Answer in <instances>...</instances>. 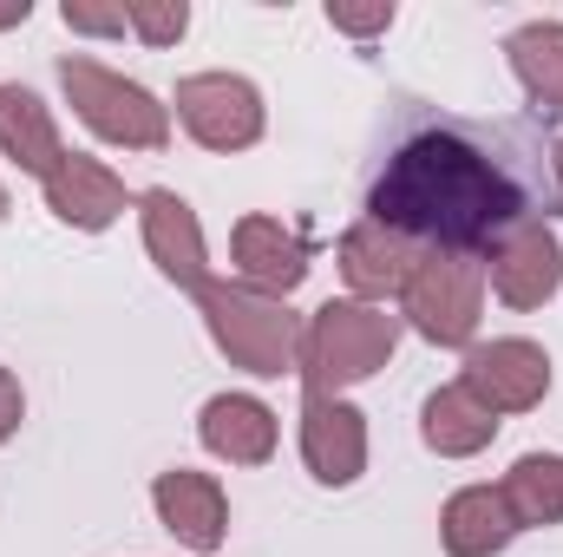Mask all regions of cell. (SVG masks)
I'll return each instance as SVG.
<instances>
[{"label":"cell","mask_w":563,"mask_h":557,"mask_svg":"<svg viewBox=\"0 0 563 557\" xmlns=\"http://www.w3.org/2000/svg\"><path fill=\"white\" fill-rule=\"evenodd\" d=\"M544 210H551V177L525 132L465 125V119L407 132L367 184L374 223L400 230L420 250H459L478 263L498 237H511Z\"/></svg>","instance_id":"1"},{"label":"cell","mask_w":563,"mask_h":557,"mask_svg":"<svg viewBox=\"0 0 563 557\" xmlns=\"http://www.w3.org/2000/svg\"><path fill=\"white\" fill-rule=\"evenodd\" d=\"M197 308H203L210 341L230 354V368L263 374V381L295 374V361H301V315H295L282 295H263V288H250V282H217L210 276L197 288Z\"/></svg>","instance_id":"2"},{"label":"cell","mask_w":563,"mask_h":557,"mask_svg":"<svg viewBox=\"0 0 563 557\" xmlns=\"http://www.w3.org/2000/svg\"><path fill=\"white\" fill-rule=\"evenodd\" d=\"M400 348V315L374 308V302H321L301 328V361L295 374L314 394H341L367 374H380Z\"/></svg>","instance_id":"3"},{"label":"cell","mask_w":563,"mask_h":557,"mask_svg":"<svg viewBox=\"0 0 563 557\" xmlns=\"http://www.w3.org/2000/svg\"><path fill=\"white\" fill-rule=\"evenodd\" d=\"M59 86L73 99V112L99 132L106 144H125V151H164L170 144V112L144 92L139 79L86 59V53H66L59 59Z\"/></svg>","instance_id":"4"},{"label":"cell","mask_w":563,"mask_h":557,"mask_svg":"<svg viewBox=\"0 0 563 557\" xmlns=\"http://www.w3.org/2000/svg\"><path fill=\"white\" fill-rule=\"evenodd\" d=\"M478 308H485V263L459 256V250H426L420 270L400 288V315L432 348H472Z\"/></svg>","instance_id":"5"},{"label":"cell","mask_w":563,"mask_h":557,"mask_svg":"<svg viewBox=\"0 0 563 557\" xmlns=\"http://www.w3.org/2000/svg\"><path fill=\"white\" fill-rule=\"evenodd\" d=\"M177 119L203 151H250L263 139V92L243 73H190L177 79Z\"/></svg>","instance_id":"6"},{"label":"cell","mask_w":563,"mask_h":557,"mask_svg":"<svg viewBox=\"0 0 563 557\" xmlns=\"http://www.w3.org/2000/svg\"><path fill=\"white\" fill-rule=\"evenodd\" d=\"M459 387H465L485 414H531V407L551 394V354H544L538 341H518V335L478 341V348H465Z\"/></svg>","instance_id":"7"},{"label":"cell","mask_w":563,"mask_h":557,"mask_svg":"<svg viewBox=\"0 0 563 557\" xmlns=\"http://www.w3.org/2000/svg\"><path fill=\"white\" fill-rule=\"evenodd\" d=\"M485 282L498 288L505 308H544V302L563 288L558 230H551L544 217H531V223H518L511 237H498V243L485 250Z\"/></svg>","instance_id":"8"},{"label":"cell","mask_w":563,"mask_h":557,"mask_svg":"<svg viewBox=\"0 0 563 557\" xmlns=\"http://www.w3.org/2000/svg\"><path fill=\"white\" fill-rule=\"evenodd\" d=\"M301 459L314 485H354L367 472V419L354 414L341 394H301Z\"/></svg>","instance_id":"9"},{"label":"cell","mask_w":563,"mask_h":557,"mask_svg":"<svg viewBox=\"0 0 563 557\" xmlns=\"http://www.w3.org/2000/svg\"><path fill=\"white\" fill-rule=\"evenodd\" d=\"M151 505H157L164 532H170L177 545H190V551H217L223 532H230V499H223V485H217L210 472H190V466L157 472Z\"/></svg>","instance_id":"10"},{"label":"cell","mask_w":563,"mask_h":557,"mask_svg":"<svg viewBox=\"0 0 563 557\" xmlns=\"http://www.w3.org/2000/svg\"><path fill=\"white\" fill-rule=\"evenodd\" d=\"M139 223H144V250L177 288H203L210 282V256H203V230H197V210L177 197V190H144L139 197Z\"/></svg>","instance_id":"11"},{"label":"cell","mask_w":563,"mask_h":557,"mask_svg":"<svg viewBox=\"0 0 563 557\" xmlns=\"http://www.w3.org/2000/svg\"><path fill=\"white\" fill-rule=\"evenodd\" d=\"M420 243H407L400 230H387V223H374V217H361L347 237H341V276L347 288L361 295V302H387V295H400L407 276L420 270Z\"/></svg>","instance_id":"12"},{"label":"cell","mask_w":563,"mask_h":557,"mask_svg":"<svg viewBox=\"0 0 563 557\" xmlns=\"http://www.w3.org/2000/svg\"><path fill=\"white\" fill-rule=\"evenodd\" d=\"M46 210H53L59 223H73V230H106V223H119V210H125V184H119L112 164H99V157H86V151H66L59 171L46 177Z\"/></svg>","instance_id":"13"},{"label":"cell","mask_w":563,"mask_h":557,"mask_svg":"<svg viewBox=\"0 0 563 557\" xmlns=\"http://www.w3.org/2000/svg\"><path fill=\"white\" fill-rule=\"evenodd\" d=\"M230 250H236V282H250L263 295H288L308 276V237L288 230L282 217H243Z\"/></svg>","instance_id":"14"},{"label":"cell","mask_w":563,"mask_h":557,"mask_svg":"<svg viewBox=\"0 0 563 557\" xmlns=\"http://www.w3.org/2000/svg\"><path fill=\"white\" fill-rule=\"evenodd\" d=\"M511 538H518V518H511V505H505L498 485H465L439 512V545H445V557H498Z\"/></svg>","instance_id":"15"},{"label":"cell","mask_w":563,"mask_h":557,"mask_svg":"<svg viewBox=\"0 0 563 557\" xmlns=\"http://www.w3.org/2000/svg\"><path fill=\"white\" fill-rule=\"evenodd\" d=\"M197 439L230 466H263L276 452V414L250 394H217L197 419Z\"/></svg>","instance_id":"16"},{"label":"cell","mask_w":563,"mask_h":557,"mask_svg":"<svg viewBox=\"0 0 563 557\" xmlns=\"http://www.w3.org/2000/svg\"><path fill=\"white\" fill-rule=\"evenodd\" d=\"M0 151H7L20 171H33L40 184H46V177L59 171V157H66L53 112H46L26 86H0Z\"/></svg>","instance_id":"17"},{"label":"cell","mask_w":563,"mask_h":557,"mask_svg":"<svg viewBox=\"0 0 563 557\" xmlns=\"http://www.w3.org/2000/svg\"><path fill=\"white\" fill-rule=\"evenodd\" d=\"M518 86L531 92L538 119H563V20H531L505 40Z\"/></svg>","instance_id":"18"},{"label":"cell","mask_w":563,"mask_h":557,"mask_svg":"<svg viewBox=\"0 0 563 557\" xmlns=\"http://www.w3.org/2000/svg\"><path fill=\"white\" fill-rule=\"evenodd\" d=\"M420 433H426V446H432L439 459H472V452H485V446H492L498 414H485V407H478V401H472V394L452 381V387L426 394Z\"/></svg>","instance_id":"19"},{"label":"cell","mask_w":563,"mask_h":557,"mask_svg":"<svg viewBox=\"0 0 563 557\" xmlns=\"http://www.w3.org/2000/svg\"><path fill=\"white\" fill-rule=\"evenodd\" d=\"M498 492H505L518 532H525V525H563V459L558 452H525V459L505 472Z\"/></svg>","instance_id":"20"},{"label":"cell","mask_w":563,"mask_h":557,"mask_svg":"<svg viewBox=\"0 0 563 557\" xmlns=\"http://www.w3.org/2000/svg\"><path fill=\"white\" fill-rule=\"evenodd\" d=\"M125 20H132V33H139L144 46H177L184 26H190V7L184 0H132Z\"/></svg>","instance_id":"21"},{"label":"cell","mask_w":563,"mask_h":557,"mask_svg":"<svg viewBox=\"0 0 563 557\" xmlns=\"http://www.w3.org/2000/svg\"><path fill=\"white\" fill-rule=\"evenodd\" d=\"M59 20L73 26V33H125L132 20H125V0L119 7H99V0H66L59 7Z\"/></svg>","instance_id":"22"},{"label":"cell","mask_w":563,"mask_h":557,"mask_svg":"<svg viewBox=\"0 0 563 557\" xmlns=\"http://www.w3.org/2000/svg\"><path fill=\"white\" fill-rule=\"evenodd\" d=\"M328 20L341 26V33H354V40H374V33H387L394 26V7H328Z\"/></svg>","instance_id":"23"},{"label":"cell","mask_w":563,"mask_h":557,"mask_svg":"<svg viewBox=\"0 0 563 557\" xmlns=\"http://www.w3.org/2000/svg\"><path fill=\"white\" fill-rule=\"evenodd\" d=\"M20 414H26V394H20V381H13V374L0 368V439H13Z\"/></svg>","instance_id":"24"},{"label":"cell","mask_w":563,"mask_h":557,"mask_svg":"<svg viewBox=\"0 0 563 557\" xmlns=\"http://www.w3.org/2000/svg\"><path fill=\"white\" fill-rule=\"evenodd\" d=\"M20 20H26V0H7L0 7V26H20Z\"/></svg>","instance_id":"25"},{"label":"cell","mask_w":563,"mask_h":557,"mask_svg":"<svg viewBox=\"0 0 563 557\" xmlns=\"http://www.w3.org/2000/svg\"><path fill=\"white\" fill-rule=\"evenodd\" d=\"M551 177H558V190H563V139H558V151H551Z\"/></svg>","instance_id":"26"},{"label":"cell","mask_w":563,"mask_h":557,"mask_svg":"<svg viewBox=\"0 0 563 557\" xmlns=\"http://www.w3.org/2000/svg\"><path fill=\"white\" fill-rule=\"evenodd\" d=\"M0 217H7V190H0Z\"/></svg>","instance_id":"27"}]
</instances>
